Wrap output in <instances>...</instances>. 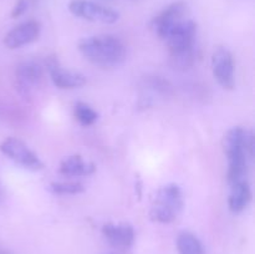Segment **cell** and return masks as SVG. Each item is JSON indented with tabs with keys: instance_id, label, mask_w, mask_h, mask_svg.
Masks as SVG:
<instances>
[{
	"instance_id": "obj_1",
	"label": "cell",
	"mask_w": 255,
	"mask_h": 254,
	"mask_svg": "<svg viewBox=\"0 0 255 254\" xmlns=\"http://www.w3.org/2000/svg\"><path fill=\"white\" fill-rule=\"evenodd\" d=\"M79 51L91 64L100 67H115L126 59V45L115 35L104 34L80 40Z\"/></svg>"
},
{
	"instance_id": "obj_2",
	"label": "cell",
	"mask_w": 255,
	"mask_h": 254,
	"mask_svg": "<svg viewBox=\"0 0 255 254\" xmlns=\"http://www.w3.org/2000/svg\"><path fill=\"white\" fill-rule=\"evenodd\" d=\"M174 65L182 69L191 67L198 57L197 24L193 20L177 22L164 36Z\"/></svg>"
},
{
	"instance_id": "obj_3",
	"label": "cell",
	"mask_w": 255,
	"mask_h": 254,
	"mask_svg": "<svg viewBox=\"0 0 255 254\" xmlns=\"http://www.w3.org/2000/svg\"><path fill=\"white\" fill-rule=\"evenodd\" d=\"M247 134L248 129L241 126L233 127L226 133L223 139V149L228 161L227 181L228 184L246 181L249 171V158L247 151Z\"/></svg>"
},
{
	"instance_id": "obj_4",
	"label": "cell",
	"mask_w": 255,
	"mask_h": 254,
	"mask_svg": "<svg viewBox=\"0 0 255 254\" xmlns=\"http://www.w3.org/2000/svg\"><path fill=\"white\" fill-rule=\"evenodd\" d=\"M183 206V192L181 187L176 183H168L157 191L153 204L149 209V217L157 223H172L179 216Z\"/></svg>"
},
{
	"instance_id": "obj_5",
	"label": "cell",
	"mask_w": 255,
	"mask_h": 254,
	"mask_svg": "<svg viewBox=\"0 0 255 254\" xmlns=\"http://www.w3.org/2000/svg\"><path fill=\"white\" fill-rule=\"evenodd\" d=\"M0 151L4 156L11 159L15 164L27 169V171L36 172L44 168V163L32 149L27 147L26 143L16 137H7L0 143Z\"/></svg>"
},
{
	"instance_id": "obj_6",
	"label": "cell",
	"mask_w": 255,
	"mask_h": 254,
	"mask_svg": "<svg viewBox=\"0 0 255 254\" xmlns=\"http://www.w3.org/2000/svg\"><path fill=\"white\" fill-rule=\"evenodd\" d=\"M69 10L76 17L94 22L114 24L120 19L116 10L90 0H72L69 4Z\"/></svg>"
},
{
	"instance_id": "obj_7",
	"label": "cell",
	"mask_w": 255,
	"mask_h": 254,
	"mask_svg": "<svg viewBox=\"0 0 255 254\" xmlns=\"http://www.w3.org/2000/svg\"><path fill=\"white\" fill-rule=\"evenodd\" d=\"M212 71L214 79L224 90H233L236 86L233 55L227 47H217L212 55Z\"/></svg>"
},
{
	"instance_id": "obj_8",
	"label": "cell",
	"mask_w": 255,
	"mask_h": 254,
	"mask_svg": "<svg viewBox=\"0 0 255 254\" xmlns=\"http://www.w3.org/2000/svg\"><path fill=\"white\" fill-rule=\"evenodd\" d=\"M45 67H46V71L49 72L52 84L57 89H79L86 84L85 75H82L81 72H75L64 69L57 56H55V55L46 57Z\"/></svg>"
},
{
	"instance_id": "obj_9",
	"label": "cell",
	"mask_w": 255,
	"mask_h": 254,
	"mask_svg": "<svg viewBox=\"0 0 255 254\" xmlns=\"http://www.w3.org/2000/svg\"><path fill=\"white\" fill-rule=\"evenodd\" d=\"M44 79V66L34 60L22 61L15 69L17 91L22 96H29L35 87L39 86Z\"/></svg>"
},
{
	"instance_id": "obj_10",
	"label": "cell",
	"mask_w": 255,
	"mask_h": 254,
	"mask_svg": "<svg viewBox=\"0 0 255 254\" xmlns=\"http://www.w3.org/2000/svg\"><path fill=\"white\" fill-rule=\"evenodd\" d=\"M41 32V25L36 20H27L12 27L5 35L4 44L9 49L15 50L36 41Z\"/></svg>"
},
{
	"instance_id": "obj_11",
	"label": "cell",
	"mask_w": 255,
	"mask_h": 254,
	"mask_svg": "<svg viewBox=\"0 0 255 254\" xmlns=\"http://www.w3.org/2000/svg\"><path fill=\"white\" fill-rule=\"evenodd\" d=\"M187 11V5L183 1H176L168 5L164 10H162L156 17L152 20V27L161 39H164L167 32L177 24L183 20L184 14Z\"/></svg>"
},
{
	"instance_id": "obj_12",
	"label": "cell",
	"mask_w": 255,
	"mask_h": 254,
	"mask_svg": "<svg viewBox=\"0 0 255 254\" xmlns=\"http://www.w3.org/2000/svg\"><path fill=\"white\" fill-rule=\"evenodd\" d=\"M102 236L110 246L117 249H128L134 243V229L128 223H106L102 226Z\"/></svg>"
},
{
	"instance_id": "obj_13",
	"label": "cell",
	"mask_w": 255,
	"mask_h": 254,
	"mask_svg": "<svg viewBox=\"0 0 255 254\" xmlns=\"http://www.w3.org/2000/svg\"><path fill=\"white\" fill-rule=\"evenodd\" d=\"M96 171V166L92 162H87L80 154H71L65 157L59 166V173L64 177H86L91 176Z\"/></svg>"
},
{
	"instance_id": "obj_14",
	"label": "cell",
	"mask_w": 255,
	"mask_h": 254,
	"mask_svg": "<svg viewBox=\"0 0 255 254\" xmlns=\"http://www.w3.org/2000/svg\"><path fill=\"white\" fill-rule=\"evenodd\" d=\"M228 196V208L232 213L239 214L246 211L252 201V188L248 179L231 184Z\"/></svg>"
},
{
	"instance_id": "obj_15",
	"label": "cell",
	"mask_w": 255,
	"mask_h": 254,
	"mask_svg": "<svg viewBox=\"0 0 255 254\" xmlns=\"http://www.w3.org/2000/svg\"><path fill=\"white\" fill-rule=\"evenodd\" d=\"M176 244L179 254H204L203 244L191 232H181L177 236Z\"/></svg>"
},
{
	"instance_id": "obj_16",
	"label": "cell",
	"mask_w": 255,
	"mask_h": 254,
	"mask_svg": "<svg viewBox=\"0 0 255 254\" xmlns=\"http://www.w3.org/2000/svg\"><path fill=\"white\" fill-rule=\"evenodd\" d=\"M74 116L81 126H92L99 120V112L85 102L77 101L74 105Z\"/></svg>"
},
{
	"instance_id": "obj_17",
	"label": "cell",
	"mask_w": 255,
	"mask_h": 254,
	"mask_svg": "<svg viewBox=\"0 0 255 254\" xmlns=\"http://www.w3.org/2000/svg\"><path fill=\"white\" fill-rule=\"evenodd\" d=\"M47 189L57 196H76L85 191V187L79 182H52Z\"/></svg>"
},
{
	"instance_id": "obj_18",
	"label": "cell",
	"mask_w": 255,
	"mask_h": 254,
	"mask_svg": "<svg viewBox=\"0 0 255 254\" xmlns=\"http://www.w3.org/2000/svg\"><path fill=\"white\" fill-rule=\"evenodd\" d=\"M27 10V1L26 0H17L16 4L14 5L11 10V17H19L24 15V12Z\"/></svg>"
},
{
	"instance_id": "obj_19",
	"label": "cell",
	"mask_w": 255,
	"mask_h": 254,
	"mask_svg": "<svg viewBox=\"0 0 255 254\" xmlns=\"http://www.w3.org/2000/svg\"><path fill=\"white\" fill-rule=\"evenodd\" d=\"M0 254H12L11 252L6 251V249H0Z\"/></svg>"
},
{
	"instance_id": "obj_20",
	"label": "cell",
	"mask_w": 255,
	"mask_h": 254,
	"mask_svg": "<svg viewBox=\"0 0 255 254\" xmlns=\"http://www.w3.org/2000/svg\"><path fill=\"white\" fill-rule=\"evenodd\" d=\"M1 198H2V193H1V191H0V201H1Z\"/></svg>"
}]
</instances>
